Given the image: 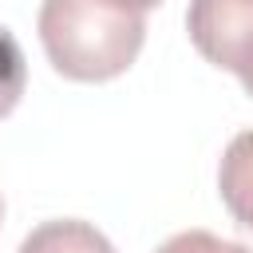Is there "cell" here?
<instances>
[{
    "mask_svg": "<svg viewBox=\"0 0 253 253\" xmlns=\"http://www.w3.org/2000/svg\"><path fill=\"white\" fill-rule=\"evenodd\" d=\"M28 87V59L24 47L16 43V36L8 28H0V119H8L20 103Z\"/></svg>",
    "mask_w": 253,
    "mask_h": 253,
    "instance_id": "5b68a950",
    "label": "cell"
},
{
    "mask_svg": "<svg viewBox=\"0 0 253 253\" xmlns=\"http://www.w3.org/2000/svg\"><path fill=\"white\" fill-rule=\"evenodd\" d=\"M36 28L47 63L75 83H107L123 75L146 40L142 12L115 0H43Z\"/></svg>",
    "mask_w": 253,
    "mask_h": 253,
    "instance_id": "6da1fadb",
    "label": "cell"
},
{
    "mask_svg": "<svg viewBox=\"0 0 253 253\" xmlns=\"http://www.w3.org/2000/svg\"><path fill=\"white\" fill-rule=\"evenodd\" d=\"M0 217H4V202H0Z\"/></svg>",
    "mask_w": 253,
    "mask_h": 253,
    "instance_id": "9c48e42d",
    "label": "cell"
},
{
    "mask_svg": "<svg viewBox=\"0 0 253 253\" xmlns=\"http://www.w3.org/2000/svg\"><path fill=\"white\" fill-rule=\"evenodd\" d=\"M154 253H249V245L225 241L210 229H186V233H174L170 241H162Z\"/></svg>",
    "mask_w": 253,
    "mask_h": 253,
    "instance_id": "8992f818",
    "label": "cell"
},
{
    "mask_svg": "<svg viewBox=\"0 0 253 253\" xmlns=\"http://www.w3.org/2000/svg\"><path fill=\"white\" fill-rule=\"evenodd\" d=\"M186 32L206 63L237 75L253 40V0H190Z\"/></svg>",
    "mask_w": 253,
    "mask_h": 253,
    "instance_id": "7a4b0ae2",
    "label": "cell"
},
{
    "mask_svg": "<svg viewBox=\"0 0 253 253\" xmlns=\"http://www.w3.org/2000/svg\"><path fill=\"white\" fill-rule=\"evenodd\" d=\"M237 79H241L245 95H253V40H249V51H245V59H241V67H237Z\"/></svg>",
    "mask_w": 253,
    "mask_h": 253,
    "instance_id": "52a82bcc",
    "label": "cell"
},
{
    "mask_svg": "<svg viewBox=\"0 0 253 253\" xmlns=\"http://www.w3.org/2000/svg\"><path fill=\"white\" fill-rule=\"evenodd\" d=\"M20 253H115V245L107 241L103 229H95L91 221L79 217H55L36 225L24 241Z\"/></svg>",
    "mask_w": 253,
    "mask_h": 253,
    "instance_id": "277c9868",
    "label": "cell"
},
{
    "mask_svg": "<svg viewBox=\"0 0 253 253\" xmlns=\"http://www.w3.org/2000/svg\"><path fill=\"white\" fill-rule=\"evenodd\" d=\"M217 194L229 217L253 237V130H241L229 138L221 166H217Z\"/></svg>",
    "mask_w": 253,
    "mask_h": 253,
    "instance_id": "3957f363",
    "label": "cell"
},
{
    "mask_svg": "<svg viewBox=\"0 0 253 253\" xmlns=\"http://www.w3.org/2000/svg\"><path fill=\"white\" fill-rule=\"evenodd\" d=\"M115 4H123V8H130V12H146V8H154V4H162V0H115Z\"/></svg>",
    "mask_w": 253,
    "mask_h": 253,
    "instance_id": "ba28073f",
    "label": "cell"
}]
</instances>
